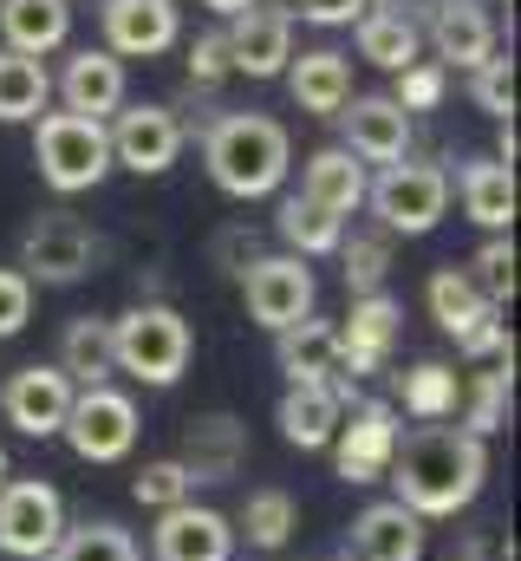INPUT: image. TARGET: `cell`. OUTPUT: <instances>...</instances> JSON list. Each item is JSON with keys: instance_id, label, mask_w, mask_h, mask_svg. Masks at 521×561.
Returning a JSON list of instances; mask_svg holds the SVG:
<instances>
[{"instance_id": "obj_1", "label": "cell", "mask_w": 521, "mask_h": 561, "mask_svg": "<svg viewBox=\"0 0 521 561\" xmlns=\"http://www.w3.org/2000/svg\"><path fill=\"white\" fill-rule=\"evenodd\" d=\"M391 483H397V503L410 516H456L476 503L483 477H489V450L483 437H470L463 424H424L410 437H397L391 450Z\"/></svg>"}, {"instance_id": "obj_2", "label": "cell", "mask_w": 521, "mask_h": 561, "mask_svg": "<svg viewBox=\"0 0 521 561\" xmlns=\"http://www.w3.org/2000/svg\"><path fill=\"white\" fill-rule=\"evenodd\" d=\"M202 163H209L216 190L255 203L267 190H280V176H287V163H293V144H287V131H280L274 118H260V112H229V118L209 125Z\"/></svg>"}, {"instance_id": "obj_3", "label": "cell", "mask_w": 521, "mask_h": 561, "mask_svg": "<svg viewBox=\"0 0 521 561\" xmlns=\"http://www.w3.org/2000/svg\"><path fill=\"white\" fill-rule=\"evenodd\" d=\"M189 353H196L189 320L163 300H137L125 320H112V359H118V373L143 379V386H176Z\"/></svg>"}, {"instance_id": "obj_4", "label": "cell", "mask_w": 521, "mask_h": 561, "mask_svg": "<svg viewBox=\"0 0 521 561\" xmlns=\"http://www.w3.org/2000/svg\"><path fill=\"white\" fill-rule=\"evenodd\" d=\"M33 163L39 176L59 190V196H79V190H99L105 170H112V138L99 118H79V112H39L33 118Z\"/></svg>"}, {"instance_id": "obj_5", "label": "cell", "mask_w": 521, "mask_h": 561, "mask_svg": "<svg viewBox=\"0 0 521 561\" xmlns=\"http://www.w3.org/2000/svg\"><path fill=\"white\" fill-rule=\"evenodd\" d=\"M366 203L385 236H430L450 209V176L437 163H385L379 183H366Z\"/></svg>"}, {"instance_id": "obj_6", "label": "cell", "mask_w": 521, "mask_h": 561, "mask_svg": "<svg viewBox=\"0 0 521 561\" xmlns=\"http://www.w3.org/2000/svg\"><path fill=\"white\" fill-rule=\"evenodd\" d=\"M66 536V503L53 483L39 477H13L0 483V556L13 561H46Z\"/></svg>"}, {"instance_id": "obj_7", "label": "cell", "mask_w": 521, "mask_h": 561, "mask_svg": "<svg viewBox=\"0 0 521 561\" xmlns=\"http://www.w3.org/2000/svg\"><path fill=\"white\" fill-rule=\"evenodd\" d=\"M92 262H99V236L66 209H46L20 236V275L39 280V287H72V280L92 275Z\"/></svg>"}, {"instance_id": "obj_8", "label": "cell", "mask_w": 521, "mask_h": 561, "mask_svg": "<svg viewBox=\"0 0 521 561\" xmlns=\"http://www.w3.org/2000/svg\"><path fill=\"white\" fill-rule=\"evenodd\" d=\"M59 437L85 463H118V457H130V444H137V405H130L118 386H85V392H72V412L59 424Z\"/></svg>"}, {"instance_id": "obj_9", "label": "cell", "mask_w": 521, "mask_h": 561, "mask_svg": "<svg viewBox=\"0 0 521 561\" xmlns=\"http://www.w3.org/2000/svg\"><path fill=\"white\" fill-rule=\"evenodd\" d=\"M242 294H248V313H255L267 333H287L300 320H313V300H320V280L300 255H260L242 268Z\"/></svg>"}, {"instance_id": "obj_10", "label": "cell", "mask_w": 521, "mask_h": 561, "mask_svg": "<svg viewBox=\"0 0 521 561\" xmlns=\"http://www.w3.org/2000/svg\"><path fill=\"white\" fill-rule=\"evenodd\" d=\"M99 26H105V53L112 59H157L183 33L170 0H99Z\"/></svg>"}, {"instance_id": "obj_11", "label": "cell", "mask_w": 521, "mask_h": 561, "mask_svg": "<svg viewBox=\"0 0 521 561\" xmlns=\"http://www.w3.org/2000/svg\"><path fill=\"white\" fill-rule=\"evenodd\" d=\"M105 138H112V163H125L137 176H163L183 150V125L170 105H130V112H118V125Z\"/></svg>"}, {"instance_id": "obj_12", "label": "cell", "mask_w": 521, "mask_h": 561, "mask_svg": "<svg viewBox=\"0 0 521 561\" xmlns=\"http://www.w3.org/2000/svg\"><path fill=\"white\" fill-rule=\"evenodd\" d=\"M72 379L59 373V366H20L13 379H7V392H0V412L13 431H26V437H59V424L72 412Z\"/></svg>"}, {"instance_id": "obj_13", "label": "cell", "mask_w": 521, "mask_h": 561, "mask_svg": "<svg viewBox=\"0 0 521 561\" xmlns=\"http://www.w3.org/2000/svg\"><path fill=\"white\" fill-rule=\"evenodd\" d=\"M222 46H229V72L274 79V72H287V59H293V20H287L280 7H248V13L229 20Z\"/></svg>"}, {"instance_id": "obj_14", "label": "cell", "mask_w": 521, "mask_h": 561, "mask_svg": "<svg viewBox=\"0 0 521 561\" xmlns=\"http://www.w3.org/2000/svg\"><path fill=\"white\" fill-rule=\"evenodd\" d=\"M391 450H397V412L391 405H359L333 431V463L346 483H379L391 470Z\"/></svg>"}, {"instance_id": "obj_15", "label": "cell", "mask_w": 521, "mask_h": 561, "mask_svg": "<svg viewBox=\"0 0 521 561\" xmlns=\"http://www.w3.org/2000/svg\"><path fill=\"white\" fill-rule=\"evenodd\" d=\"M339 125H346V144L359 163H404L410 150V118L391 105V92H366V99H346L339 105Z\"/></svg>"}, {"instance_id": "obj_16", "label": "cell", "mask_w": 521, "mask_h": 561, "mask_svg": "<svg viewBox=\"0 0 521 561\" xmlns=\"http://www.w3.org/2000/svg\"><path fill=\"white\" fill-rule=\"evenodd\" d=\"M397 300L391 294H359L352 300V313H346V327H333L339 333V373H352V379H366V373H379L391 359V346H397Z\"/></svg>"}, {"instance_id": "obj_17", "label": "cell", "mask_w": 521, "mask_h": 561, "mask_svg": "<svg viewBox=\"0 0 521 561\" xmlns=\"http://www.w3.org/2000/svg\"><path fill=\"white\" fill-rule=\"evenodd\" d=\"M157 561H229L235 556V523L222 510H163L157 516V536H150Z\"/></svg>"}, {"instance_id": "obj_18", "label": "cell", "mask_w": 521, "mask_h": 561, "mask_svg": "<svg viewBox=\"0 0 521 561\" xmlns=\"http://www.w3.org/2000/svg\"><path fill=\"white\" fill-rule=\"evenodd\" d=\"M430 46H437V66L450 72V66H483L489 53H496V20H489V7L483 0H430Z\"/></svg>"}, {"instance_id": "obj_19", "label": "cell", "mask_w": 521, "mask_h": 561, "mask_svg": "<svg viewBox=\"0 0 521 561\" xmlns=\"http://www.w3.org/2000/svg\"><path fill=\"white\" fill-rule=\"evenodd\" d=\"M59 99H66V112H79V118H112L118 105H125V59H112L105 46H85V53H72L66 59V72H59Z\"/></svg>"}, {"instance_id": "obj_20", "label": "cell", "mask_w": 521, "mask_h": 561, "mask_svg": "<svg viewBox=\"0 0 521 561\" xmlns=\"http://www.w3.org/2000/svg\"><path fill=\"white\" fill-rule=\"evenodd\" d=\"M242 457H248V424L229 419V412H209V419L189 424L176 463L189 470V483H229L242 470Z\"/></svg>"}, {"instance_id": "obj_21", "label": "cell", "mask_w": 521, "mask_h": 561, "mask_svg": "<svg viewBox=\"0 0 521 561\" xmlns=\"http://www.w3.org/2000/svg\"><path fill=\"white\" fill-rule=\"evenodd\" d=\"M346 556L352 561H417L424 556V516H410L397 496H391V503H372V510L352 523Z\"/></svg>"}, {"instance_id": "obj_22", "label": "cell", "mask_w": 521, "mask_h": 561, "mask_svg": "<svg viewBox=\"0 0 521 561\" xmlns=\"http://www.w3.org/2000/svg\"><path fill=\"white\" fill-rule=\"evenodd\" d=\"M287 92H293L300 112H313V118H339V105L352 99V66H346V53L313 46V53L287 59Z\"/></svg>"}, {"instance_id": "obj_23", "label": "cell", "mask_w": 521, "mask_h": 561, "mask_svg": "<svg viewBox=\"0 0 521 561\" xmlns=\"http://www.w3.org/2000/svg\"><path fill=\"white\" fill-rule=\"evenodd\" d=\"M456 183H463V216L476 229H489V236H509V222H516V163L470 157Z\"/></svg>"}, {"instance_id": "obj_24", "label": "cell", "mask_w": 521, "mask_h": 561, "mask_svg": "<svg viewBox=\"0 0 521 561\" xmlns=\"http://www.w3.org/2000/svg\"><path fill=\"white\" fill-rule=\"evenodd\" d=\"M72 33V0H0V39L7 53H26V59H46L59 53Z\"/></svg>"}, {"instance_id": "obj_25", "label": "cell", "mask_w": 521, "mask_h": 561, "mask_svg": "<svg viewBox=\"0 0 521 561\" xmlns=\"http://www.w3.org/2000/svg\"><path fill=\"white\" fill-rule=\"evenodd\" d=\"M274 419H280V437L293 450H326L339 419H346V392L339 386H287V399H280Z\"/></svg>"}, {"instance_id": "obj_26", "label": "cell", "mask_w": 521, "mask_h": 561, "mask_svg": "<svg viewBox=\"0 0 521 561\" xmlns=\"http://www.w3.org/2000/svg\"><path fill=\"white\" fill-rule=\"evenodd\" d=\"M352 26H359V59H372V66H385V72H404V66L417 59V46H424L417 13H404L397 0H372Z\"/></svg>"}, {"instance_id": "obj_27", "label": "cell", "mask_w": 521, "mask_h": 561, "mask_svg": "<svg viewBox=\"0 0 521 561\" xmlns=\"http://www.w3.org/2000/svg\"><path fill=\"white\" fill-rule=\"evenodd\" d=\"M300 196L346 222V216L366 203V163H359L352 150H313V157H306V176H300Z\"/></svg>"}, {"instance_id": "obj_28", "label": "cell", "mask_w": 521, "mask_h": 561, "mask_svg": "<svg viewBox=\"0 0 521 561\" xmlns=\"http://www.w3.org/2000/svg\"><path fill=\"white\" fill-rule=\"evenodd\" d=\"M274 340H280V373L293 386H339V333L326 320H300Z\"/></svg>"}, {"instance_id": "obj_29", "label": "cell", "mask_w": 521, "mask_h": 561, "mask_svg": "<svg viewBox=\"0 0 521 561\" xmlns=\"http://www.w3.org/2000/svg\"><path fill=\"white\" fill-rule=\"evenodd\" d=\"M72 386H105L112 373H118V359H112V320H99V313H79V320H66V333H59V359H53Z\"/></svg>"}, {"instance_id": "obj_30", "label": "cell", "mask_w": 521, "mask_h": 561, "mask_svg": "<svg viewBox=\"0 0 521 561\" xmlns=\"http://www.w3.org/2000/svg\"><path fill=\"white\" fill-rule=\"evenodd\" d=\"M46 105H53V72L0 46V125H33Z\"/></svg>"}, {"instance_id": "obj_31", "label": "cell", "mask_w": 521, "mask_h": 561, "mask_svg": "<svg viewBox=\"0 0 521 561\" xmlns=\"http://www.w3.org/2000/svg\"><path fill=\"white\" fill-rule=\"evenodd\" d=\"M397 399H404V412H410V419L443 424V419H456V399H463V386H456V373H450V366L424 359V366H410V373L397 379Z\"/></svg>"}, {"instance_id": "obj_32", "label": "cell", "mask_w": 521, "mask_h": 561, "mask_svg": "<svg viewBox=\"0 0 521 561\" xmlns=\"http://www.w3.org/2000/svg\"><path fill=\"white\" fill-rule=\"evenodd\" d=\"M280 236H287V249H293L300 262H313V255H333V249L346 242V222L326 216V209L306 203V196H287V203H280Z\"/></svg>"}, {"instance_id": "obj_33", "label": "cell", "mask_w": 521, "mask_h": 561, "mask_svg": "<svg viewBox=\"0 0 521 561\" xmlns=\"http://www.w3.org/2000/svg\"><path fill=\"white\" fill-rule=\"evenodd\" d=\"M424 300H430V313H437V327H443L450 340H456L470 320H483V313H489V300L476 294V280L463 275V268H437L430 287H424Z\"/></svg>"}, {"instance_id": "obj_34", "label": "cell", "mask_w": 521, "mask_h": 561, "mask_svg": "<svg viewBox=\"0 0 521 561\" xmlns=\"http://www.w3.org/2000/svg\"><path fill=\"white\" fill-rule=\"evenodd\" d=\"M293 529H300V510H293L287 490H255V496L242 503V536H248L255 549H280Z\"/></svg>"}, {"instance_id": "obj_35", "label": "cell", "mask_w": 521, "mask_h": 561, "mask_svg": "<svg viewBox=\"0 0 521 561\" xmlns=\"http://www.w3.org/2000/svg\"><path fill=\"white\" fill-rule=\"evenodd\" d=\"M46 561H137V542L118 523H79V529L59 536V549Z\"/></svg>"}, {"instance_id": "obj_36", "label": "cell", "mask_w": 521, "mask_h": 561, "mask_svg": "<svg viewBox=\"0 0 521 561\" xmlns=\"http://www.w3.org/2000/svg\"><path fill=\"white\" fill-rule=\"evenodd\" d=\"M470 99H476V112H489V118H516V59L509 53H489L483 66H470Z\"/></svg>"}, {"instance_id": "obj_37", "label": "cell", "mask_w": 521, "mask_h": 561, "mask_svg": "<svg viewBox=\"0 0 521 561\" xmlns=\"http://www.w3.org/2000/svg\"><path fill=\"white\" fill-rule=\"evenodd\" d=\"M189 490H196V483H189V470H183L176 457L143 463V470H137V483H130V496H137L143 510H157V516H163V510H183V503H189Z\"/></svg>"}, {"instance_id": "obj_38", "label": "cell", "mask_w": 521, "mask_h": 561, "mask_svg": "<svg viewBox=\"0 0 521 561\" xmlns=\"http://www.w3.org/2000/svg\"><path fill=\"white\" fill-rule=\"evenodd\" d=\"M339 255H346V287H352V300H359V294H385L391 236H352V242H339Z\"/></svg>"}, {"instance_id": "obj_39", "label": "cell", "mask_w": 521, "mask_h": 561, "mask_svg": "<svg viewBox=\"0 0 521 561\" xmlns=\"http://www.w3.org/2000/svg\"><path fill=\"white\" fill-rule=\"evenodd\" d=\"M470 280H476V294L489 307H509V294H516V242L509 236H489L476 249V262H470Z\"/></svg>"}, {"instance_id": "obj_40", "label": "cell", "mask_w": 521, "mask_h": 561, "mask_svg": "<svg viewBox=\"0 0 521 561\" xmlns=\"http://www.w3.org/2000/svg\"><path fill=\"white\" fill-rule=\"evenodd\" d=\"M443 85H450V72L437 66V59H410L404 72H397V92H391V105L410 118V112H437L443 105Z\"/></svg>"}, {"instance_id": "obj_41", "label": "cell", "mask_w": 521, "mask_h": 561, "mask_svg": "<svg viewBox=\"0 0 521 561\" xmlns=\"http://www.w3.org/2000/svg\"><path fill=\"white\" fill-rule=\"evenodd\" d=\"M502 412H509V359H496V373H483L476 379V399H470V437H489V431H502Z\"/></svg>"}, {"instance_id": "obj_42", "label": "cell", "mask_w": 521, "mask_h": 561, "mask_svg": "<svg viewBox=\"0 0 521 561\" xmlns=\"http://www.w3.org/2000/svg\"><path fill=\"white\" fill-rule=\"evenodd\" d=\"M222 79H229V46H222V33H202L189 46V85L196 92H216Z\"/></svg>"}, {"instance_id": "obj_43", "label": "cell", "mask_w": 521, "mask_h": 561, "mask_svg": "<svg viewBox=\"0 0 521 561\" xmlns=\"http://www.w3.org/2000/svg\"><path fill=\"white\" fill-rule=\"evenodd\" d=\"M456 353H463V359H509V333H502L496 307H489L483 320H470V327L456 333Z\"/></svg>"}, {"instance_id": "obj_44", "label": "cell", "mask_w": 521, "mask_h": 561, "mask_svg": "<svg viewBox=\"0 0 521 561\" xmlns=\"http://www.w3.org/2000/svg\"><path fill=\"white\" fill-rule=\"evenodd\" d=\"M26 313H33V280L20 268H0V340H13L26 327Z\"/></svg>"}, {"instance_id": "obj_45", "label": "cell", "mask_w": 521, "mask_h": 561, "mask_svg": "<svg viewBox=\"0 0 521 561\" xmlns=\"http://www.w3.org/2000/svg\"><path fill=\"white\" fill-rule=\"evenodd\" d=\"M372 0H287V20H313V26H352Z\"/></svg>"}, {"instance_id": "obj_46", "label": "cell", "mask_w": 521, "mask_h": 561, "mask_svg": "<svg viewBox=\"0 0 521 561\" xmlns=\"http://www.w3.org/2000/svg\"><path fill=\"white\" fill-rule=\"evenodd\" d=\"M202 7H216V13H222V20H235V13H248V7H255V0H202Z\"/></svg>"}, {"instance_id": "obj_47", "label": "cell", "mask_w": 521, "mask_h": 561, "mask_svg": "<svg viewBox=\"0 0 521 561\" xmlns=\"http://www.w3.org/2000/svg\"><path fill=\"white\" fill-rule=\"evenodd\" d=\"M0 483H7V450H0Z\"/></svg>"}, {"instance_id": "obj_48", "label": "cell", "mask_w": 521, "mask_h": 561, "mask_svg": "<svg viewBox=\"0 0 521 561\" xmlns=\"http://www.w3.org/2000/svg\"><path fill=\"white\" fill-rule=\"evenodd\" d=\"M496 7H516V0H496Z\"/></svg>"}]
</instances>
